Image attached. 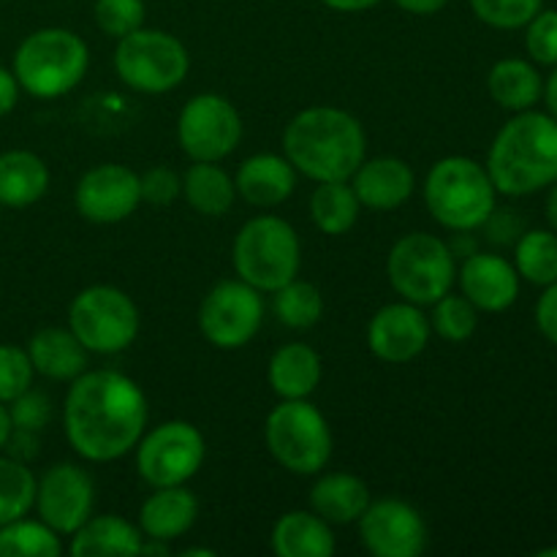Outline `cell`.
<instances>
[{
	"label": "cell",
	"instance_id": "cell-28",
	"mask_svg": "<svg viewBox=\"0 0 557 557\" xmlns=\"http://www.w3.org/2000/svg\"><path fill=\"white\" fill-rule=\"evenodd\" d=\"M487 90L498 107L509 109V112H525L539 103L544 82L528 60L506 58L490 69Z\"/></svg>",
	"mask_w": 557,
	"mask_h": 557
},
{
	"label": "cell",
	"instance_id": "cell-8",
	"mask_svg": "<svg viewBox=\"0 0 557 557\" xmlns=\"http://www.w3.org/2000/svg\"><path fill=\"white\" fill-rule=\"evenodd\" d=\"M270 455L297 476H315L332 457V433L324 413L308 400H283L264 424Z\"/></svg>",
	"mask_w": 557,
	"mask_h": 557
},
{
	"label": "cell",
	"instance_id": "cell-16",
	"mask_svg": "<svg viewBox=\"0 0 557 557\" xmlns=\"http://www.w3.org/2000/svg\"><path fill=\"white\" fill-rule=\"evenodd\" d=\"M74 205L90 223H120L141 205L139 174L123 163H101L82 174L74 190Z\"/></svg>",
	"mask_w": 557,
	"mask_h": 557
},
{
	"label": "cell",
	"instance_id": "cell-48",
	"mask_svg": "<svg viewBox=\"0 0 557 557\" xmlns=\"http://www.w3.org/2000/svg\"><path fill=\"white\" fill-rule=\"evenodd\" d=\"M547 221L557 232V180L553 183V190H549V199H547Z\"/></svg>",
	"mask_w": 557,
	"mask_h": 557
},
{
	"label": "cell",
	"instance_id": "cell-45",
	"mask_svg": "<svg viewBox=\"0 0 557 557\" xmlns=\"http://www.w3.org/2000/svg\"><path fill=\"white\" fill-rule=\"evenodd\" d=\"M321 3L330 5V9H335V11H346V14H354V11L373 9V5L381 3V0H321Z\"/></svg>",
	"mask_w": 557,
	"mask_h": 557
},
{
	"label": "cell",
	"instance_id": "cell-9",
	"mask_svg": "<svg viewBox=\"0 0 557 557\" xmlns=\"http://www.w3.org/2000/svg\"><path fill=\"white\" fill-rule=\"evenodd\" d=\"M114 71L134 90L161 96L185 82L190 71V54L177 36L156 27H139L117 38Z\"/></svg>",
	"mask_w": 557,
	"mask_h": 557
},
{
	"label": "cell",
	"instance_id": "cell-4",
	"mask_svg": "<svg viewBox=\"0 0 557 557\" xmlns=\"http://www.w3.org/2000/svg\"><path fill=\"white\" fill-rule=\"evenodd\" d=\"M495 185L487 166L466 156L441 158L424 180V201L435 221L449 232L487 226L495 212Z\"/></svg>",
	"mask_w": 557,
	"mask_h": 557
},
{
	"label": "cell",
	"instance_id": "cell-37",
	"mask_svg": "<svg viewBox=\"0 0 557 557\" xmlns=\"http://www.w3.org/2000/svg\"><path fill=\"white\" fill-rule=\"evenodd\" d=\"M33 375H36V370H33L30 357H27V348L3 343L0 346V403L9 406L22 392L30 389Z\"/></svg>",
	"mask_w": 557,
	"mask_h": 557
},
{
	"label": "cell",
	"instance_id": "cell-11",
	"mask_svg": "<svg viewBox=\"0 0 557 557\" xmlns=\"http://www.w3.org/2000/svg\"><path fill=\"white\" fill-rule=\"evenodd\" d=\"M205 435L190 422H163L136 444V471L156 487H177L190 482L205 462Z\"/></svg>",
	"mask_w": 557,
	"mask_h": 557
},
{
	"label": "cell",
	"instance_id": "cell-38",
	"mask_svg": "<svg viewBox=\"0 0 557 557\" xmlns=\"http://www.w3.org/2000/svg\"><path fill=\"white\" fill-rule=\"evenodd\" d=\"M96 25L107 36L123 38L145 27V0H96Z\"/></svg>",
	"mask_w": 557,
	"mask_h": 557
},
{
	"label": "cell",
	"instance_id": "cell-50",
	"mask_svg": "<svg viewBox=\"0 0 557 557\" xmlns=\"http://www.w3.org/2000/svg\"><path fill=\"white\" fill-rule=\"evenodd\" d=\"M536 557H557V547H547V549H539Z\"/></svg>",
	"mask_w": 557,
	"mask_h": 557
},
{
	"label": "cell",
	"instance_id": "cell-20",
	"mask_svg": "<svg viewBox=\"0 0 557 557\" xmlns=\"http://www.w3.org/2000/svg\"><path fill=\"white\" fill-rule=\"evenodd\" d=\"M234 185L248 205L270 210V207L283 205L294 194L297 169L288 163L286 156L259 152V156H250L248 161L239 163Z\"/></svg>",
	"mask_w": 557,
	"mask_h": 557
},
{
	"label": "cell",
	"instance_id": "cell-13",
	"mask_svg": "<svg viewBox=\"0 0 557 557\" xmlns=\"http://www.w3.org/2000/svg\"><path fill=\"white\" fill-rule=\"evenodd\" d=\"M243 139V117L232 101L215 92L194 96L177 120V141L190 161H223Z\"/></svg>",
	"mask_w": 557,
	"mask_h": 557
},
{
	"label": "cell",
	"instance_id": "cell-35",
	"mask_svg": "<svg viewBox=\"0 0 557 557\" xmlns=\"http://www.w3.org/2000/svg\"><path fill=\"white\" fill-rule=\"evenodd\" d=\"M430 326L449 343H466L479 326V310L462 294H444L433 302V319Z\"/></svg>",
	"mask_w": 557,
	"mask_h": 557
},
{
	"label": "cell",
	"instance_id": "cell-1",
	"mask_svg": "<svg viewBox=\"0 0 557 557\" xmlns=\"http://www.w3.org/2000/svg\"><path fill=\"white\" fill-rule=\"evenodd\" d=\"M147 397L117 370H90L71 381L63 424L71 449L90 462H112L136 449L147 428Z\"/></svg>",
	"mask_w": 557,
	"mask_h": 557
},
{
	"label": "cell",
	"instance_id": "cell-12",
	"mask_svg": "<svg viewBox=\"0 0 557 557\" xmlns=\"http://www.w3.org/2000/svg\"><path fill=\"white\" fill-rule=\"evenodd\" d=\"M264 321V299L245 281H221L207 292L199 308V330L215 348L248 346Z\"/></svg>",
	"mask_w": 557,
	"mask_h": 557
},
{
	"label": "cell",
	"instance_id": "cell-17",
	"mask_svg": "<svg viewBox=\"0 0 557 557\" xmlns=\"http://www.w3.org/2000/svg\"><path fill=\"white\" fill-rule=\"evenodd\" d=\"M430 343V321L413 302L384 305L370 319L368 346L381 362L406 364L417 359Z\"/></svg>",
	"mask_w": 557,
	"mask_h": 557
},
{
	"label": "cell",
	"instance_id": "cell-6",
	"mask_svg": "<svg viewBox=\"0 0 557 557\" xmlns=\"http://www.w3.org/2000/svg\"><path fill=\"white\" fill-rule=\"evenodd\" d=\"M232 261L239 281L272 294L299 275L302 248L292 223L277 215H256L234 237Z\"/></svg>",
	"mask_w": 557,
	"mask_h": 557
},
{
	"label": "cell",
	"instance_id": "cell-33",
	"mask_svg": "<svg viewBox=\"0 0 557 557\" xmlns=\"http://www.w3.org/2000/svg\"><path fill=\"white\" fill-rule=\"evenodd\" d=\"M38 479L14 457H0V525L14 522L36 509Z\"/></svg>",
	"mask_w": 557,
	"mask_h": 557
},
{
	"label": "cell",
	"instance_id": "cell-2",
	"mask_svg": "<svg viewBox=\"0 0 557 557\" xmlns=\"http://www.w3.org/2000/svg\"><path fill=\"white\" fill-rule=\"evenodd\" d=\"M288 163L315 183L351 180L368 152V136L354 114L335 107H310L283 131Z\"/></svg>",
	"mask_w": 557,
	"mask_h": 557
},
{
	"label": "cell",
	"instance_id": "cell-49",
	"mask_svg": "<svg viewBox=\"0 0 557 557\" xmlns=\"http://www.w3.org/2000/svg\"><path fill=\"white\" fill-rule=\"evenodd\" d=\"M183 555H185V557H190V555H205V557H212L215 553H212V549H185Z\"/></svg>",
	"mask_w": 557,
	"mask_h": 557
},
{
	"label": "cell",
	"instance_id": "cell-32",
	"mask_svg": "<svg viewBox=\"0 0 557 557\" xmlns=\"http://www.w3.org/2000/svg\"><path fill=\"white\" fill-rule=\"evenodd\" d=\"M272 294H275L272 308H275L277 321L286 324L288 330H310L324 315V297L313 283L294 277Z\"/></svg>",
	"mask_w": 557,
	"mask_h": 557
},
{
	"label": "cell",
	"instance_id": "cell-36",
	"mask_svg": "<svg viewBox=\"0 0 557 557\" xmlns=\"http://www.w3.org/2000/svg\"><path fill=\"white\" fill-rule=\"evenodd\" d=\"M544 0H471V9L484 25L498 30L525 27L542 11Z\"/></svg>",
	"mask_w": 557,
	"mask_h": 557
},
{
	"label": "cell",
	"instance_id": "cell-5",
	"mask_svg": "<svg viewBox=\"0 0 557 557\" xmlns=\"http://www.w3.org/2000/svg\"><path fill=\"white\" fill-rule=\"evenodd\" d=\"M90 49L65 27H41L30 33L14 52L16 82L33 98H60L74 90L87 74Z\"/></svg>",
	"mask_w": 557,
	"mask_h": 557
},
{
	"label": "cell",
	"instance_id": "cell-18",
	"mask_svg": "<svg viewBox=\"0 0 557 557\" xmlns=\"http://www.w3.org/2000/svg\"><path fill=\"white\" fill-rule=\"evenodd\" d=\"M457 277H460L462 297L471 299L473 308L484 313L509 310L520 297V272L504 256L471 253Z\"/></svg>",
	"mask_w": 557,
	"mask_h": 557
},
{
	"label": "cell",
	"instance_id": "cell-39",
	"mask_svg": "<svg viewBox=\"0 0 557 557\" xmlns=\"http://www.w3.org/2000/svg\"><path fill=\"white\" fill-rule=\"evenodd\" d=\"M5 408H9L11 428L27 430V433H41L49 424V419H52V400L44 392L33 389V386L22 392L16 400H11Z\"/></svg>",
	"mask_w": 557,
	"mask_h": 557
},
{
	"label": "cell",
	"instance_id": "cell-40",
	"mask_svg": "<svg viewBox=\"0 0 557 557\" xmlns=\"http://www.w3.org/2000/svg\"><path fill=\"white\" fill-rule=\"evenodd\" d=\"M528 54L542 65H557V11H539L528 22Z\"/></svg>",
	"mask_w": 557,
	"mask_h": 557
},
{
	"label": "cell",
	"instance_id": "cell-22",
	"mask_svg": "<svg viewBox=\"0 0 557 557\" xmlns=\"http://www.w3.org/2000/svg\"><path fill=\"white\" fill-rule=\"evenodd\" d=\"M145 533L139 525L114 515L90 517L85 525L71 533V555L74 557H131L141 555Z\"/></svg>",
	"mask_w": 557,
	"mask_h": 557
},
{
	"label": "cell",
	"instance_id": "cell-29",
	"mask_svg": "<svg viewBox=\"0 0 557 557\" xmlns=\"http://www.w3.org/2000/svg\"><path fill=\"white\" fill-rule=\"evenodd\" d=\"M183 196L201 215L221 218L232 210L237 185L218 163L194 161V166L183 174Z\"/></svg>",
	"mask_w": 557,
	"mask_h": 557
},
{
	"label": "cell",
	"instance_id": "cell-47",
	"mask_svg": "<svg viewBox=\"0 0 557 557\" xmlns=\"http://www.w3.org/2000/svg\"><path fill=\"white\" fill-rule=\"evenodd\" d=\"M11 435V419H9V408L0 403V451L5 449V441Z\"/></svg>",
	"mask_w": 557,
	"mask_h": 557
},
{
	"label": "cell",
	"instance_id": "cell-10",
	"mask_svg": "<svg viewBox=\"0 0 557 557\" xmlns=\"http://www.w3.org/2000/svg\"><path fill=\"white\" fill-rule=\"evenodd\" d=\"M69 330L92 354H120L139 335L134 299L114 286H90L69 308Z\"/></svg>",
	"mask_w": 557,
	"mask_h": 557
},
{
	"label": "cell",
	"instance_id": "cell-30",
	"mask_svg": "<svg viewBox=\"0 0 557 557\" xmlns=\"http://www.w3.org/2000/svg\"><path fill=\"white\" fill-rule=\"evenodd\" d=\"M359 210H362V205H359L348 180L319 183V188L310 196V218H313L315 228L330 234V237L351 232L359 221Z\"/></svg>",
	"mask_w": 557,
	"mask_h": 557
},
{
	"label": "cell",
	"instance_id": "cell-3",
	"mask_svg": "<svg viewBox=\"0 0 557 557\" xmlns=\"http://www.w3.org/2000/svg\"><path fill=\"white\" fill-rule=\"evenodd\" d=\"M487 174L504 196H528L557 180V120L542 112H517L495 136Z\"/></svg>",
	"mask_w": 557,
	"mask_h": 557
},
{
	"label": "cell",
	"instance_id": "cell-15",
	"mask_svg": "<svg viewBox=\"0 0 557 557\" xmlns=\"http://www.w3.org/2000/svg\"><path fill=\"white\" fill-rule=\"evenodd\" d=\"M96 487L90 473L74 462H58L49 468L36 487L38 517L60 536H71L92 517Z\"/></svg>",
	"mask_w": 557,
	"mask_h": 557
},
{
	"label": "cell",
	"instance_id": "cell-31",
	"mask_svg": "<svg viewBox=\"0 0 557 557\" xmlns=\"http://www.w3.org/2000/svg\"><path fill=\"white\" fill-rule=\"evenodd\" d=\"M60 553V533H54L44 520L20 517L0 525V557H58Z\"/></svg>",
	"mask_w": 557,
	"mask_h": 557
},
{
	"label": "cell",
	"instance_id": "cell-44",
	"mask_svg": "<svg viewBox=\"0 0 557 557\" xmlns=\"http://www.w3.org/2000/svg\"><path fill=\"white\" fill-rule=\"evenodd\" d=\"M403 11L408 14H417V16H430V14H438L449 0H395Z\"/></svg>",
	"mask_w": 557,
	"mask_h": 557
},
{
	"label": "cell",
	"instance_id": "cell-14",
	"mask_svg": "<svg viewBox=\"0 0 557 557\" xmlns=\"http://www.w3.org/2000/svg\"><path fill=\"white\" fill-rule=\"evenodd\" d=\"M357 522L364 549L375 557H419L428 549V525L406 500H370Z\"/></svg>",
	"mask_w": 557,
	"mask_h": 557
},
{
	"label": "cell",
	"instance_id": "cell-19",
	"mask_svg": "<svg viewBox=\"0 0 557 557\" xmlns=\"http://www.w3.org/2000/svg\"><path fill=\"white\" fill-rule=\"evenodd\" d=\"M351 188L359 205L375 212H389L406 205L417 188L411 166L400 158H373L362 161V166L351 174Z\"/></svg>",
	"mask_w": 557,
	"mask_h": 557
},
{
	"label": "cell",
	"instance_id": "cell-23",
	"mask_svg": "<svg viewBox=\"0 0 557 557\" xmlns=\"http://www.w3.org/2000/svg\"><path fill=\"white\" fill-rule=\"evenodd\" d=\"M27 357L33 370L49 381H74L87 370V348L76 341L74 332L60 326L38 330L27 343Z\"/></svg>",
	"mask_w": 557,
	"mask_h": 557
},
{
	"label": "cell",
	"instance_id": "cell-43",
	"mask_svg": "<svg viewBox=\"0 0 557 557\" xmlns=\"http://www.w3.org/2000/svg\"><path fill=\"white\" fill-rule=\"evenodd\" d=\"M20 82H16L14 71L3 69L0 65V117H5V114L14 112L16 101H20Z\"/></svg>",
	"mask_w": 557,
	"mask_h": 557
},
{
	"label": "cell",
	"instance_id": "cell-21",
	"mask_svg": "<svg viewBox=\"0 0 557 557\" xmlns=\"http://www.w3.org/2000/svg\"><path fill=\"white\" fill-rule=\"evenodd\" d=\"M199 517V500L185 484L177 487H156V493L141 504L139 531L156 542H172L185 536L196 525Z\"/></svg>",
	"mask_w": 557,
	"mask_h": 557
},
{
	"label": "cell",
	"instance_id": "cell-42",
	"mask_svg": "<svg viewBox=\"0 0 557 557\" xmlns=\"http://www.w3.org/2000/svg\"><path fill=\"white\" fill-rule=\"evenodd\" d=\"M536 324L542 335L557 346V281L544 286V294L536 302Z\"/></svg>",
	"mask_w": 557,
	"mask_h": 557
},
{
	"label": "cell",
	"instance_id": "cell-34",
	"mask_svg": "<svg viewBox=\"0 0 557 557\" xmlns=\"http://www.w3.org/2000/svg\"><path fill=\"white\" fill-rule=\"evenodd\" d=\"M517 272L533 286H549L557 281V234L533 228L517 243Z\"/></svg>",
	"mask_w": 557,
	"mask_h": 557
},
{
	"label": "cell",
	"instance_id": "cell-27",
	"mask_svg": "<svg viewBox=\"0 0 557 557\" xmlns=\"http://www.w3.org/2000/svg\"><path fill=\"white\" fill-rule=\"evenodd\" d=\"M310 506L319 517L335 525H351L370 506V490L354 473H326L310 490Z\"/></svg>",
	"mask_w": 557,
	"mask_h": 557
},
{
	"label": "cell",
	"instance_id": "cell-46",
	"mask_svg": "<svg viewBox=\"0 0 557 557\" xmlns=\"http://www.w3.org/2000/svg\"><path fill=\"white\" fill-rule=\"evenodd\" d=\"M544 98H547V107H549V114L557 120V65L553 71V76H549L547 87H544Z\"/></svg>",
	"mask_w": 557,
	"mask_h": 557
},
{
	"label": "cell",
	"instance_id": "cell-24",
	"mask_svg": "<svg viewBox=\"0 0 557 557\" xmlns=\"http://www.w3.org/2000/svg\"><path fill=\"white\" fill-rule=\"evenodd\" d=\"M321 357L315 348L305 346V343H288V346L277 348L270 359V379L272 392L281 400H308L321 384Z\"/></svg>",
	"mask_w": 557,
	"mask_h": 557
},
{
	"label": "cell",
	"instance_id": "cell-25",
	"mask_svg": "<svg viewBox=\"0 0 557 557\" xmlns=\"http://www.w3.org/2000/svg\"><path fill=\"white\" fill-rule=\"evenodd\" d=\"M272 553L277 557H332L335 533L315 511H288L272 528Z\"/></svg>",
	"mask_w": 557,
	"mask_h": 557
},
{
	"label": "cell",
	"instance_id": "cell-41",
	"mask_svg": "<svg viewBox=\"0 0 557 557\" xmlns=\"http://www.w3.org/2000/svg\"><path fill=\"white\" fill-rule=\"evenodd\" d=\"M139 188L141 201L163 207L172 205V201L183 194V177H177L169 166H152L139 177Z\"/></svg>",
	"mask_w": 557,
	"mask_h": 557
},
{
	"label": "cell",
	"instance_id": "cell-51",
	"mask_svg": "<svg viewBox=\"0 0 557 557\" xmlns=\"http://www.w3.org/2000/svg\"><path fill=\"white\" fill-rule=\"evenodd\" d=\"M0 210H3V207H0Z\"/></svg>",
	"mask_w": 557,
	"mask_h": 557
},
{
	"label": "cell",
	"instance_id": "cell-7",
	"mask_svg": "<svg viewBox=\"0 0 557 557\" xmlns=\"http://www.w3.org/2000/svg\"><path fill=\"white\" fill-rule=\"evenodd\" d=\"M386 275L392 288L406 302L433 305L451 292L457 281L455 250L441 237L428 232H411L395 243L386 259Z\"/></svg>",
	"mask_w": 557,
	"mask_h": 557
},
{
	"label": "cell",
	"instance_id": "cell-26",
	"mask_svg": "<svg viewBox=\"0 0 557 557\" xmlns=\"http://www.w3.org/2000/svg\"><path fill=\"white\" fill-rule=\"evenodd\" d=\"M49 188V169L36 152L9 150L0 156V207L25 210L44 199Z\"/></svg>",
	"mask_w": 557,
	"mask_h": 557
}]
</instances>
